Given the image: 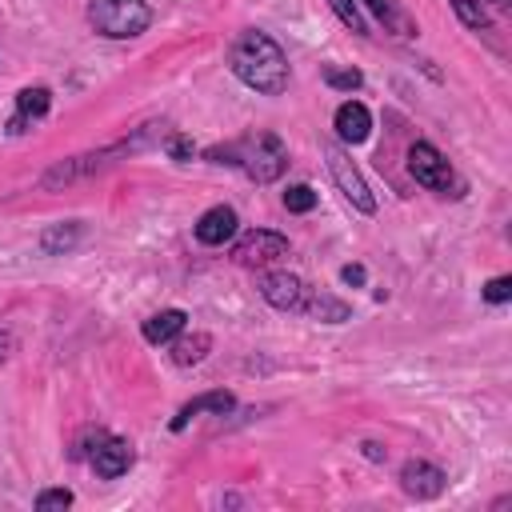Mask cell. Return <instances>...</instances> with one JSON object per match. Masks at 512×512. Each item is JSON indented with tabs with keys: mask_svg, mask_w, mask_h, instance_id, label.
<instances>
[{
	"mask_svg": "<svg viewBox=\"0 0 512 512\" xmlns=\"http://www.w3.org/2000/svg\"><path fill=\"white\" fill-rule=\"evenodd\" d=\"M228 64H232V72H236L240 84L264 92V96H280V92L288 88V76H292L284 48H280L268 32H256V28L240 32V36L232 40Z\"/></svg>",
	"mask_w": 512,
	"mask_h": 512,
	"instance_id": "6da1fadb",
	"label": "cell"
},
{
	"mask_svg": "<svg viewBox=\"0 0 512 512\" xmlns=\"http://www.w3.org/2000/svg\"><path fill=\"white\" fill-rule=\"evenodd\" d=\"M212 164H232V168H240L248 180H256V184H268V180H276L284 168H288V148H284V140L280 136H272V132H256V136H244V140H236V144H216V148H208L204 152Z\"/></svg>",
	"mask_w": 512,
	"mask_h": 512,
	"instance_id": "7a4b0ae2",
	"label": "cell"
},
{
	"mask_svg": "<svg viewBox=\"0 0 512 512\" xmlns=\"http://www.w3.org/2000/svg\"><path fill=\"white\" fill-rule=\"evenodd\" d=\"M88 24L108 40H132V36L148 32L152 8L144 0H92L88 4Z\"/></svg>",
	"mask_w": 512,
	"mask_h": 512,
	"instance_id": "3957f363",
	"label": "cell"
},
{
	"mask_svg": "<svg viewBox=\"0 0 512 512\" xmlns=\"http://www.w3.org/2000/svg\"><path fill=\"white\" fill-rule=\"evenodd\" d=\"M408 168H412V176H416L424 188H432V192H440V196H464V180L452 172V164H448L428 140H416V144L408 148Z\"/></svg>",
	"mask_w": 512,
	"mask_h": 512,
	"instance_id": "277c9868",
	"label": "cell"
},
{
	"mask_svg": "<svg viewBox=\"0 0 512 512\" xmlns=\"http://www.w3.org/2000/svg\"><path fill=\"white\" fill-rule=\"evenodd\" d=\"M324 156H328V172H332L336 188L348 196V204H352V208H360V212H376V200H372V192H368L364 176L356 172V164L348 160V152H344L340 144H324Z\"/></svg>",
	"mask_w": 512,
	"mask_h": 512,
	"instance_id": "5b68a950",
	"label": "cell"
},
{
	"mask_svg": "<svg viewBox=\"0 0 512 512\" xmlns=\"http://www.w3.org/2000/svg\"><path fill=\"white\" fill-rule=\"evenodd\" d=\"M280 256H288V236L268 232V228H252L232 244V260L240 268H264V264H272Z\"/></svg>",
	"mask_w": 512,
	"mask_h": 512,
	"instance_id": "8992f818",
	"label": "cell"
},
{
	"mask_svg": "<svg viewBox=\"0 0 512 512\" xmlns=\"http://www.w3.org/2000/svg\"><path fill=\"white\" fill-rule=\"evenodd\" d=\"M260 296L280 312H300L308 300V284L296 272H268L260 280Z\"/></svg>",
	"mask_w": 512,
	"mask_h": 512,
	"instance_id": "52a82bcc",
	"label": "cell"
},
{
	"mask_svg": "<svg viewBox=\"0 0 512 512\" xmlns=\"http://www.w3.org/2000/svg\"><path fill=\"white\" fill-rule=\"evenodd\" d=\"M88 464H92V472H96L100 480H116V476H124V472L132 468V444L120 440V436H104V440L88 452Z\"/></svg>",
	"mask_w": 512,
	"mask_h": 512,
	"instance_id": "ba28073f",
	"label": "cell"
},
{
	"mask_svg": "<svg viewBox=\"0 0 512 512\" xmlns=\"http://www.w3.org/2000/svg\"><path fill=\"white\" fill-rule=\"evenodd\" d=\"M400 484H404L408 496L432 500V496L444 492V472H440L436 464H428V460H408V464L400 468Z\"/></svg>",
	"mask_w": 512,
	"mask_h": 512,
	"instance_id": "9c48e42d",
	"label": "cell"
},
{
	"mask_svg": "<svg viewBox=\"0 0 512 512\" xmlns=\"http://www.w3.org/2000/svg\"><path fill=\"white\" fill-rule=\"evenodd\" d=\"M236 208H228V204H216V208H208L200 220H196V240L200 244H208V248H220V244H228L232 236H236Z\"/></svg>",
	"mask_w": 512,
	"mask_h": 512,
	"instance_id": "30bf717a",
	"label": "cell"
},
{
	"mask_svg": "<svg viewBox=\"0 0 512 512\" xmlns=\"http://www.w3.org/2000/svg\"><path fill=\"white\" fill-rule=\"evenodd\" d=\"M336 132H340L344 144H364L368 132H372V116H368V108H364L360 100L340 104V108H336Z\"/></svg>",
	"mask_w": 512,
	"mask_h": 512,
	"instance_id": "8fae6325",
	"label": "cell"
},
{
	"mask_svg": "<svg viewBox=\"0 0 512 512\" xmlns=\"http://www.w3.org/2000/svg\"><path fill=\"white\" fill-rule=\"evenodd\" d=\"M184 324H188V316H184L180 308H164V312L148 316L140 332H144V340H148V344H172V340L184 332Z\"/></svg>",
	"mask_w": 512,
	"mask_h": 512,
	"instance_id": "7c38bea8",
	"label": "cell"
},
{
	"mask_svg": "<svg viewBox=\"0 0 512 512\" xmlns=\"http://www.w3.org/2000/svg\"><path fill=\"white\" fill-rule=\"evenodd\" d=\"M236 408V400H232V392H204V396H196V400H188L180 412H176V420H172V432H180L192 416H200V412H216V416H224V412H232Z\"/></svg>",
	"mask_w": 512,
	"mask_h": 512,
	"instance_id": "4fadbf2b",
	"label": "cell"
},
{
	"mask_svg": "<svg viewBox=\"0 0 512 512\" xmlns=\"http://www.w3.org/2000/svg\"><path fill=\"white\" fill-rule=\"evenodd\" d=\"M48 104H52V92H48V88H40V84H36V88H24V92L16 96V116H12L8 128H12V132H24V124H28V120H40V116L48 112Z\"/></svg>",
	"mask_w": 512,
	"mask_h": 512,
	"instance_id": "5bb4252c",
	"label": "cell"
},
{
	"mask_svg": "<svg viewBox=\"0 0 512 512\" xmlns=\"http://www.w3.org/2000/svg\"><path fill=\"white\" fill-rule=\"evenodd\" d=\"M300 312H308V316H316V320H324V324L348 320V304H344V300H336V296H328V292H312V288H308V300H304Z\"/></svg>",
	"mask_w": 512,
	"mask_h": 512,
	"instance_id": "9a60e30c",
	"label": "cell"
},
{
	"mask_svg": "<svg viewBox=\"0 0 512 512\" xmlns=\"http://www.w3.org/2000/svg\"><path fill=\"white\" fill-rule=\"evenodd\" d=\"M212 348V340L204 336V332H192V336H176L172 340V360L180 364V368H188V364H196V360H204V352Z\"/></svg>",
	"mask_w": 512,
	"mask_h": 512,
	"instance_id": "2e32d148",
	"label": "cell"
},
{
	"mask_svg": "<svg viewBox=\"0 0 512 512\" xmlns=\"http://www.w3.org/2000/svg\"><path fill=\"white\" fill-rule=\"evenodd\" d=\"M364 4H368V8H372V12H376V16H380V20L392 28V32H400V36H412V32H416V28L408 24V16H404V12H400L392 0H364Z\"/></svg>",
	"mask_w": 512,
	"mask_h": 512,
	"instance_id": "e0dca14e",
	"label": "cell"
},
{
	"mask_svg": "<svg viewBox=\"0 0 512 512\" xmlns=\"http://www.w3.org/2000/svg\"><path fill=\"white\" fill-rule=\"evenodd\" d=\"M452 8H456V16L468 24V28H476V32H484L492 20H488V8H484V0H452Z\"/></svg>",
	"mask_w": 512,
	"mask_h": 512,
	"instance_id": "ac0fdd59",
	"label": "cell"
},
{
	"mask_svg": "<svg viewBox=\"0 0 512 512\" xmlns=\"http://www.w3.org/2000/svg\"><path fill=\"white\" fill-rule=\"evenodd\" d=\"M284 208H288V212H312V208H316V192H312L308 184H292V188L284 192Z\"/></svg>",
	"mask_w": 512,
	"mask_h": 512,
	"instance_id": "d6986e66",
	"label": "cell"
},
{
	"mask_svg": "<svg viewBox=\"0 0 512 512\" xmlns=\"http://www.w3.org/2000/svg\"><path fill=\"white\" fill-rule=\"evenodd\" d=\"M332 8H336V16L356 32V36H368V24H364V16H360V8H356V0H328Z\"/></svg>",
	"mask_w": 512,
	"mask_h": 512,
	"instance_id": "ffe728a7",
	"label": "cell"
},
{
	"mask_svg": "<svg viewBox=\"0 0 512 512\" xmlns=\"http://www.w3.org/2000/svg\"><path fill=\"white\" fill-rule=\"evenodd\" d=\"M508 296H512V276H496V280L484 284V300L488 304H504Z\"/></svg>",
	"mask_w": 512,
	"mask_h": 512,
	"instance_id": "44dd1931",
	"label": "cell"
},
{
	"mask_svg": "<svg viewBox=\"0 0 512 512\" xmlns=\"http://www.w3.org/2000/svg\"><path fill=\"white\" fill-rule=\"evenodd\" d=\"M68 504H72V492H68V488H48V492L36 496V508H40V512H48V508H68Z\"/></svg>",
	"mask_w": 512,
	"mask_h": 512,
	"instance_id": "7402d4cb",
	"label": "cell"
},
{
	"mask_svg": "<svg viewBox=\"0 0 512 512\" xmlns=\"http://www.w3.org/2000/svg\"><path fill=\"white\" fill-rule=\"evenodd\" d=\"M76 232H80V228H76V224H68V228H52V232H48V236H44V240H40V244H44V252H56V248H60V244H64V248H68V244H72V240H76Z\"/></svg>",
	"mask_w": 512,
	"mask_h": 512,
	"instance_id": "603a6c76",
	"label": "cell"
},
{
	"mask_svg": "<svg viewBox=\"0 0 512 512\" xmlns=\"http://www.w3.org/2000/svg\"><path fill=\"white\" fill-rule=\"evenodd\" d=\"M104 436H108L104 428H88V432H84V436L72 444V456H76V460H88V452H92V448H96Z\"/></svg>",
	"mask_w": 512,
	"mask_h": 512,
	"instance_id": "cb8c5ba5",
	"label": "cell"
},
{
	"mask_svg": "<svg viewBox=\"0 0 512 512\" xmlns=\"http://www.w3.org/2000/svg\"><path fill=\"white\" fill-rule=\"evenodd\" d=\"M324 80H328L332 88H348V92L364 84V76H360V72H336V68H328V72H324Z\"/></svg>",
	"mask_w": 512,
	"mask_h": 512,
	"instance_id": "d4e9b609",
	"label": "cell"
},
{
	"mask_svg": "<svg viewBox=\"0 0 512 512\" xmlns=\"http://www.w3.org/2000/svg\"><path fill=\"white\" fill-rule=\"evenodd\" d=\"M340 280H344V284H364V268H360V264H344V268H340Z\"/></svg>",
	"mask_w": 512,
	"mask_h": 512,
	"instance_id": "484cf974",
	"label": "cell"
},
{
	"mask_svg": "<svg viewBox=\"0 0 512 512\" xmlns=\"http://www.w3.org/2000/svg\"><path fill=\"white\" fill-rule=\"evenodd\" d=\"M12 344H16V340H12V332H0V364L12 356Z\"/></svg>",
	"mask_w": 512,
	"mask_h": 512,
	"instance_id": "4316f807",
	"label": "cell"
},
{
	"mask_svg": "<svg viewBox=\"0 0 512 512\" xmlns=\"http://www.w3.org/2000/svg\"><path fill=\"white\" fill-rule=\"evenodd\" d=\"M168 152H172V156H180V160H184V156H188V152H192V144H188V140H172V144H168Z\"/></svg>",
	"mask_w": 512,
	"mask_h": 512,
	"instance_id": "83f0119b",
	"label": "cell"
}]
</instances>
